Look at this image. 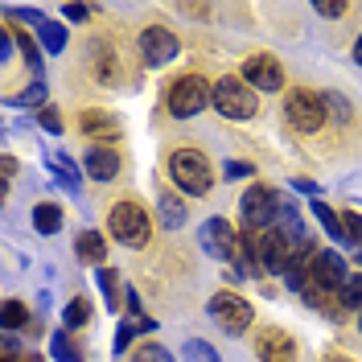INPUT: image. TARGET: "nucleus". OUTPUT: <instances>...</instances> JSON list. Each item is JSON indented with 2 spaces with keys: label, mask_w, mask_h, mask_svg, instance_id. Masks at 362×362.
<instances>
[{
  "label": "nucleus",
  "mask_w": 362,
  "mask_h": 362,
  "mask_svg": "<svg viewBox=\"0 0 362 362\" xmlns=\"http://www.w3.org/2000/svg\"><path fill=\"white\" fill-rule=\"evenodd\" d=\"M169 177H173V185H177L181 194H194V198L210 194V185H214L210 160H206L198 148H177V153L169 157Z\"/></svg>",
  "instance_id": "nucleus-1"
},
{
  "label": "nucleus",
  "mask_w": 362,
  "mask_h": 362,
  "mask_svg": "<svg viewBox=\"0 0 362 362\" xmlns=\"http://www.w3.org/2000/svg\"><path fill=\"white\" fill-rule=\"evenodd\" d=\"M107 230L124 247H144L148 235H153V223H148V214H144L140 202H115L112 214H107Z\"/></svg>",
  "instance_id": "nucleus-2"
},
{
  "label": "nucleus",
  "mask_w": 362,
  "mask_h": 362,
  "mask_svg": "<svg viewBox=\"0 0 362 362\" xmlns=\"http://www.w3.org/2000/svg\"><path fill=\"white\" fill-rule=\"evenodd\" d=\"M165 103H169V115H177V119H189V115L202 112L206 103H214V87L206 83L202 74H181L177 83L169 87Z\"/></svg>",
  "instance_id": "nucleus-3"
},
{
  "label": "nucleus",
  "mask_w": 362,
  "mask_h": 362,
  "mask_svg": "<svg viewBox=\"0 0 362 362\" xmlns=\"http://www.w3.org/2000/svg\"><path fill=\"white\" fill-rule=\"evenodd\" d=\"M214 107L226 119H251V115L259 112V90H251L243 78H230L226 74L223 83L214 87Z\"/></svg>",
  "instance_id": "nucleus-4"
},
{
  "label": "nucleus",
  "mask_w": 362,
  "mask_h": 362,
  "mask_svg": "<svg viewBox=\"0 0 362 362\" xmlns=\"http://www.w3.org/2000/svg\"><path fill=\"white\" fill-rule=\"evenodd\" d=\"M284 115L296 132H317L325 124V99L309 87H293L284 95Z\"/></svg>",
  "instance_id": "nucleus-5"
},
{
  "label": "nucleus",
  "mask_w": 362,
  "mask_h": 362,
  "mask_svg": "<svg viewBox=\"0 0 362 362\" xmlns=\"http://www.w3.org/2000/svg\"><path fill=\"white\" fill-rule=\"evenodd\" d=\"M239 214H243L247 230H264V226H272L276 223V214H280V198H276V189H272V185H247V194H243V202H239Z\"/></svg>",
  "instance_id": "nucleus-6"
},
{
  "label": "nucleus",
  "mask_w": 362,
  "mask_h": 362,
  "mask_svg": "<svg viewBox=\"0 0 362 362\" xmlns=\"http://www.w3.org/2000/svg\"><path fill=\"white\" fill-rule=\"evenodd\" d=\"M198 243H202V251L210 255V259H218V264H226V259H235V251H239V239H235V226L226 223V218H206L202 230H198Z\"/></svg>",
  "instance_id": "nucleus-7"
},
{
  "label": "nucleus",
  "mask_w": 362,
  "mask_h": 362,
  "mask_svg": "<svg viewBox=\"0 0 362 362\" xmlns=\"http://www.w3.org/2000/svg\"><path fill=\"white\" fill-rule=\"evenodd\" d=\"M210 317L223 325L226 334H243L251 325V305L239 293H214L210 296Z\"/></svg>",
  "instance_id": "nucleus-8"
},
{
  "label": "nucleus",
  "mask_w": 362,
  "mask_h": 362,
  "mask_svg": "<svg viewBox=\"0 0 362 362\" xmlns=\"http://www.w3.org/2000/svg\"><path fill=\"white\" fill-rule=\"evenodd\" d=\"M177 37H173V29H165V25H148L144 33H140V54H144V62L148 66H165V62H173L177 58Z\"/></svg>",
  "instance_id": "nucleus-9"
},
{
  "label": "nucleus",
  "mask_w": 362,
  "mask_h": 362,
  "mask_svg": "<svg viewBox=\"0 0 362 362\" xmlns=\"http://www.w3.org/2000/svg\"><path fill=\"white\" fill-rule=\"evenodd\" d=\"M243 83L251 90H280L284 87V70H280V62L272 54H251L243 62Z\"/></svg>",
  "instance_id": "nucleus-10"
},
{
  "label": "nucleus",
  "mask_w": 362,
  "mask_h": 362,
  "mask_svg": "<svg viewBox=\"0 0 362 362\" xmlns=\"http://www.w3.org/2000/svg\"><path fill=\"white\" fill-rule=\"evenodd\" d=\"M346 280H350V276H346V259H341L338 251H313L309 284H317V288H334V293H338Z\"/></svg>",
  "instance_id": "nucleus-11"
},
{
  "label": "nucleus",
  "mask_w": 362,
  "mask_h": 362,
  "mask_svg": "<svg viewBox=\"0 0 362 362\" xmlns=\"http://www.w3.org/2000/svg\"><path fill=\"white\" fill-rule=\"evenodd\" d=\"M255 354L259 362H296V341L284 334V329H259V338H255Z\"/></svg>",
  "instance_id": "nucleus-12"
},
{
  "label": "nucleus",
  "mask_w": 362,
  "mask_h": 362,
  "mask_svg": "<svg viewBox=\"0 0 362 362\" xmlns=\"http://www.w3.org/2000/svg\"><path fill=\"white\" fill-rule=\"evenodd\" d=\"M83 169H87L90 181H112L119 173V157H115L112 148H99V144H90L87 157H83Z\"/></svg>",
  "instance_id": "nucleus-13"
},
{
  "label": "nucleus",
  "mask_w": 362,
  "mask_h": 362,
  "mask_svg": "<svg viewBox=\"0 0 362 362\" xmlns=\"http://www.w3.org/2000/svg\"><path fill=\"white\" fill-rule=\"evenodd\" d=\"M90 70H95V78L99 83H119V62H115V49L107 42H95L90 45Z\"/></svg>",
  "instance_id": "nucleus-14"
},
{
  "label": "nucleus",
  "mask_w": 362,
  "mask_h": 362,
  "mask_svg": "<svg viewBox=\"0 0 362 362\" xmlns=\"http://www.w3.org/2000/svg\"><path fill=\"white\" fill-rule=\"evenodd\" d=\"M74 255H78L83 264H90V268H99V264L107 259V239H103L99 230H83V235L74 239Z\"/></svg>",
  "instance_id": "nucleus-15"
},
{
  "label": "nucleus",
  "mask_w": 362,
  "mask_h": 362,
  "mask_svg": "<svg viewBox=\"0 0 362 362\" xmlns=\"http://www.w3.org/2000/svg\"><path fill=\"white\" fill-rule=\"evenodd\" d=\"M78 128L95 140V136H103V140H115L119 136V119L115 115H107V112H83L78 115Z\"/></svg>",
  "instance_id": "nucleus-16"
},
{
  "label": "nucleus",
  "mask_w": 362,
  "mask_h": 362,
  "mask_svg": "<svg viewBox=\"0 0 362 362\" xmlns=\"http://www.w3.org/2000/svg\"><path fill=\"white\" fill-rule=\"evenodd\" d=\"M157 210H160V226H169V230L185 226V202H181L173 189H160L157 194Z\"/></svg>",
  "instance_id": "nucleus-17"
},
{
  "label": "nucleus",
  "mask_w": 362,
  "mask_h": 362,
  "mask_svg": "<svg viewBox=\"0 0 362 362\" xmlns=\"http://www.w3.org/2000/svg\"><path fill=\"white\" fill-rule=\"evenodd\" d=\"M33 226H37L42 235H58V230H62V210L54 202H42L33 210Z\"/></svg>",
  "instance_id": "nucleus-18"
},
{
  "label": "nucleus",
  "mask_w": 362,
  "mask_h": 362,
  "mask_svg": "<svg viewBox=\"0 0 362 362\" xmlns=\"http://www.w3.org/2000/svg\"><path fill=\"white\" fill-rule=\"evenodd\" d=\"M37 37H42V45L49 54H62V49H66V29L58 21H42L37 25Z\"/></svg>",
  "instance_id": "nucleus-19"
},
{
  "label": "nucleus",
  "mask_w": 362,
  "mask_h": 362,
  "mask_svg": "<svg viewBox=\"0 0 362 362\" xmlns=\"http://www.w3.org/2000/svg\"><path fill=\"white\" fill-rule=\"evenodd\" d=\"M4 29H8V33H13V42L21 45L25 62H29V66H33V70H42V49H37V42H33V37H29V33H25V29H17V25H4Z\"/></svg>",
  "instance_id": "nucleus-20"
},
{
  "label": "nucleus",
  "mask_w": 362,
  "mask_h": 362,
  "mask_svg": "<svg viewBox=\"0 0 362 362\" xmlns=\"http://www.w3.org/2000/svg\"><path fill=\"white\" fill-rule=\"evenodd\" d=\"M0 325L13 334V329H25L29 325V309H25L21 300H4V309H0Z\"/></svg>",
  "instance_id": "nucleus-21"
},
{
  "label": "nucleus",
  "mask_w": 362,
  "mask_h": 362,
  "mask_svg": "<svg viewBox=\"0 0 362 362\" xmlns=\"http://www.w3.org/2000/svg\"><path fill=\"white\" fill-rule=\"evenodd\" d=\"M313 214H317V223L325 226L329 239H346V230H341V214H334L325 202H313Z\"/></svg>",
  "instance_id": "nucleus-22"
},
{
  "label": "nucleus",
  "mask_w": 362,
  "mask_h": 362,
  "mask_svg": "<svg viewBox=\"0 0 362 362\" xmlns=\"http://www.w3.org/2000/svg\"><path fill=\"white\" fill-rule=\"evenodd\" d=\"M181 354H185V362H223L218 358V350H214L210 341H202V338H189Z\"/></svg>",
  "instance_id": "nucleus-23"
},
{
  "label": "nucleus",
  "mask_w": 362,
  "mask_h": 362,
  "mask_svg": "<svg viewBox=\"0 0 362 362\" xmlns=\"http://www.w3.org/2000/svg\"><path fill=\"white\" fill-rule=\"evenodd\" d=\"M49 169L66 181V189H78V169H74V160H70L66 153H54V157H49Z\"/></svg>",
  "instance_id": "nucleus-24"
},
{
  "label": "nucleus",
  "mask_w": 362,
  "mask_h": 362,
  "mask_svg": "<svg viewBox=\"0 0 362 362\" xmlns=\"http://www.w3.org/2000/svg\"><path fill=\"white\" fill-rule=\"evenodd\" d=\"M49 354L58 362H83V354H78V346L70 341V334H54V341H49Z\"/></svg>",
  "instance_id": "nucleus-25"
},
{
  "label": "nucleus",
  "mask_w": 362,
  "mask_h": 362,
  "mask_svg": "<svg viewBox=\"0 0 362 362\" xmlns=\"http://www.w3.org/2000/svg\"><path fill=\"white\" fill-rule=\"evenodd\" d=\"M87 317H90V305L78 296V300H70L66 305V313H62V325L66 329H78V325H87Z\"/></svg>",
  "instance_id": "nucleus-26"
},
{
  "label": "nucleus",
  "mask_w": 362,
  "mask_h": 362,
  "mask_svg": "<svg viewBox=\"0 0 362 362\" xmlns=\"http://www.w3.org/2000/svg\"><path fill=\"white\" fill-rule=\"evenodd\" d=\"M99 284H103V300L107 309H119V276L112 268H99Z\"/></svg>",
  "instance_id": "nucleus-27"
},
{
  "label": "nucleus",
  "mask_w": 362,
  "mask_h": 362,
  "mask_svg": "<svg viewBox=\"0 0 362 362\" xmlns=\"http://www.w3.org/2000/svg\"><path fill=\"white\" fill-rule=\"evenodd\" d=\"M341 230H346V243H354L362 251V214L358 210H346L341 214Z\"/></svg>",
  "instance_id": "nucleus-28"
},
{
  "label": "nucleus",
  "mask_w": 362,
  "mask_h": 362,
  "mask_svg": "<svg viewBox=\"0 0 362 362\" xmlns=\"http://www.w3.org/2000/svg\"><path fill=\"white\" fill-rule=\"evenodd\" d=\"M341 305H346V309H362V272L341 284Z\"/></svg>",
  "instance_id": "nucleus-29"
},
{
  "label": "nucleus",
  "mask_w": 362,
  "mask_h": 362,
  "mask_svg": "<svg viewBox=\"0 0 362 362\" xmlns=\"http://www.w3.org/2000/svg\"><path fill=\"white\" fill-rule=\"evenodd\" d=\"M132 362H173V354H169L165 346H153V341H148V346H140L132 354Z\"/></svg>",
  "instance_id": "nucleus-30"
},
{
  "label": "nucleus",
  "mask_w": 362,
  "mask_h": 362,
  "mask_svg": "<svg viewBox=\"0 0 362 362\" xmlns=\"http://www.w3.org/2000/svg\"><path fill=\"white\" fill-rule=\"evenodd\" d=\"M45 99V83H33V87H25L21 95H13V103H21V107H29V103H42Z\"/></svg>",
  "instance_id": "nucleus-31"
},
{
  "label": "nucleus",
  "mask_w": 362,
  "mask_h": 362,
  "mask_svg": "<svg viewBox=\"0 0 362 362\" xmlns=\"http://www.w3.org/2000/svg\"><path fill=\"white\" fill-rule=\"evenodd\" d=\"M37 119H42V128H45V132H54V136L62 132V115L54 112V107H42V115H37Z\"/></svg>",
  "instance_id": "nucleus-32"
},
{
  "label": "nucleus",
  "mask_w": 362,
  "mask_h": 362,
  "mask_svg": "<svg viewBox=\"0 0 362 362\" xmlns=\"http://www.w3.org/2000/svg\"><path fill=\"white\" fill-rule=\"evenodd\" d=\"M313 8L321 17H341V13H346V4H338V0H317Z\"/></svg>",
  "instance_id": "nucleus-33"
},
{
  "label": "nucleus",
  "mask_w": 362,
  "mask_h": 362,
  "mask_svg": "<svg viewBox=\"0 0 362 362\" xmlns=\"http://www.w3.org/2000/svg\"><path fill=\"white\" fill-rule=\"evenodd\" d=\"M132 334H136V325H132V321H124V325H119V334H115V350H124Z\"/></svg>",
  "instance_id": "nucleus-34"
},
{
  "label": "nucleus",
  "mask_w": 362,
  "mask_h": 362,
  "mask_svg": "<svg viewBox=\"0 0 362 362\" xmlns=\"http://www.w3.org/2000/svg\"><path fill=\"white\" fill-rule=\"evenodd\" d=\"M247 173H251L247 160H230V165H226V177H247Z\"/></svg>",
  "instance_id": "nucleus-35"
},
{
  "label": "nucleus",
  "mask_w": 362,
  "mask_h": 362,
  "mask_svg": "<svg viewBox=\"0 0 362 362\" xmlns=\"http://www.w3.org/2000/svg\"><path fill=\"white\" fill-rule=\"evenodd\" d=\"M66 21H87V4H66Z\"/></svg>",
  "instance_id": "nucleus-36"
},
{
  "label": "nucleus",
  "mask_w": 362,
  "mask_h": 362,
  "mask_svg": "<svg viewBox=\"0 0 362 362\" xmlns=\"http://www.w3.org/2000/svg\"><path fill=\"white\" fill-rule=\"evenodd\" d=\"M354 62H358V66H362V37H358V42H354Z\"/></svg>",
  "instance_id": "nucleus-37"
},
{
  "label": "nucleus",
  "mask_w": 362,
  "mask_h": 362,
  "mask_svg": "<svg viewBox=\"0 0 362 362\" xmlns=\"http://www.w3.org/2000/svg\"><path fill=\"white\" fill-rule=\"evenodd\" d=\"M0 362H21V358H17V354H8V350H4V358H0Z\"/></svg>",
  "instance_id": "nucleus-38"
},
{
  "label": "nucleus",
  "mask_w": 362,
  "mask_h": 362,
  "mask_svg": "<svg viewBox=\"0 0 362 362\" xmlns=\"http://www.w3.org/2000/svg\"><path fill=\"white\" fill-rule=\"evenodd\" d=\"M325 362H350V358H341V354H329V358H325Z\"/></svg>",
  "instance_id": "nucleus-39"
}]
</instances>
